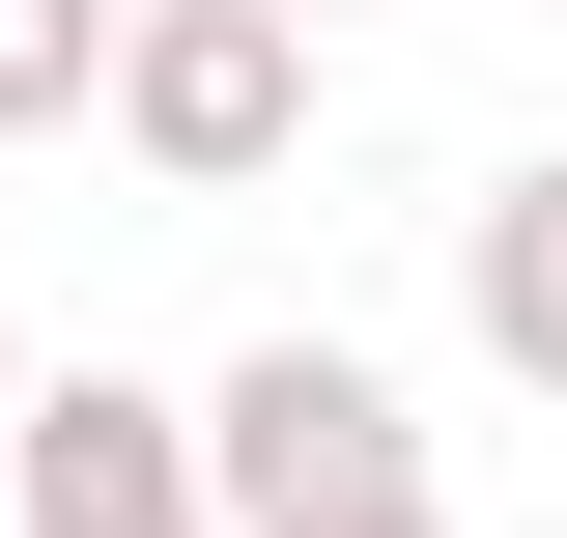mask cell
<instances>
[{
	"mask_svg": "<svg viewBox=\"0 0 567 538\" xmlns=\"http://www.w3.org/2000/svg\"><path fill=\"white\" fill-rule=\"evenodd\" d=\"M227 482H256V538H425V482H398V397H369L341 340L227 369Z\"/></svg>",
	"mask_w": 567,
	"mask_h": 538,
	"instance_id": "6da1fadb",
	"label": "cell"
},
{
	"mask_svg": "<svg viewBox=\"0 0 567 538\" xmlns=\"http://www.w3.org/2000/svg\"><path fill=\"white\" fill-rule=\"evenodd\" d=\"M142 142H171V170H256L284 142V0H171V29H142Z\"/></svg>",
	"mask_w": 567,
	"mask_h": 538,
	"instance_id": "7a4b0ae2",
	"label": "cell"
},
{
	"mask_svg": "<svg viewBox=\"0 0 567 538\" xmlns=\"http://www.w3.org/2000/svg\"><path fill=\"white\" fill-rule=\"evenodd\" d=\"M29 538H199V510H171V425H142V397H58V425H29Z\"/></svg>",
	"mask_w": 567,
	"mask_h": 538,
	"instance_id": "3957f363",
	"label": "cell"
},
{
	"mask_svg": "<svg viewBox=\"0 0 567 538\" xmlns=\"http://www.w3.org/2000/svg\"><path fill=\"white\" fill-rule=\"evenodd\" d=\"M483 312H511V340L567 369V170H539V199H483Z\"/></svg>",
	"mask_w": 567,
	"mask_h": 538,
	"instance_id": "277c9868",
	"label": "cell"
},
{
	"mask_svg": "<svg viewBox=\"0 0 567 538\" xmlns=\"http://www.w3.org/2000/svg\"><path fill=\"white\" fill-rule=\"evenodd\" d=\"M85 85V0H0V114H58Z\"/></svg>",
	"mask_w": 567,
	"mask_h": 538,
	"instance_id": "5b68a950",
	"label": "cell"
}]
</instances>
